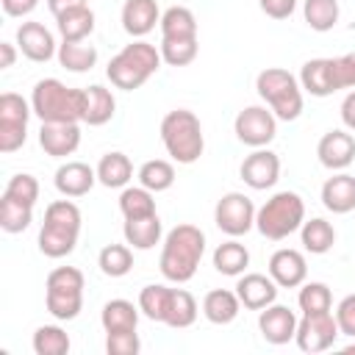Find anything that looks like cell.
<instances>
[{"instance_id":"1","label":"cell","mask_w":355,"mask_h":355,"mask_svg":"<svg viewBox=\"0 0 355 355\" xmlns=\"http://www.w3.org/2000/svg\"><path fill=\"white\" fill-rule=\"evenodd\" d=\"M205 252V233L197 225H178L166 233L161 250V275L172 283H186L194 277Z\"/></svg>"},{"instance_id":"2","label":"cell","mask_w":355,"mask_h":355,"mask_svg":"<svg viewBox=\"0 0 355 355\" xmlns=\"http://www.w3.org/2000/svg\"><path fill=\"white\" fill-rule=\"evenodd\" d=\"M161 50H155V44L150 42H130L125 44L105 67V75L108 80L122 89V92H133L139 86H144L161 67Z\"/></svg>"},{"instance_id":"3","label":"cell","mask_w":355,"mask_h":355,"mask_svg":"<svg viewBox=\"0 0 355 355\" xmlns=\"http://www.w3.org/2000/svg\"><path fill=\"white\" fill-rule=\"evenodd\" d=\"M31 108L42 122H83V89L44 78L33 86Z\"/></svg>"},{"instance_id":"4","label":"cell","mask_w":355,"mask_h":355,"mask_svg":"<svg viewBox=\"0 0 355 355\" xmlns=\"http://www.w3.org/2000/svg\"><path fill=\"white\" fill-rule=\"evenodd\" d=\"M161 141L172 161L178 164H194L202 150H205V136L202 125L194 111L189 108H175L161 119Z\"/></svg>"},{"instance_id":"5","label":"cell","mask_w":355,"mask_h":355,"mask_svg":"<svg viewBox=\"0 0 355 355\" xmlns=\"http://www.w3.org/2000/svg\"><path fill=\"white\" fill-rule=\"evenodd\" d=\"M305 222V202L297 191H277L255 211V227L261 236L280 241L300 230Z\"/></svg>"},{"instance_id":"6","label":"cell","mask_w":355,"mask_h":355,"mask_svg":"<svg viewBox=\"0 0 355 355\" xmlns=\"http://www.w3.org/2000/svg\"><path fill=\"white\" fill-rule=\"evenodd\" d=\"M255 89H258L261 100L272 108V114L277 119L291 122V119H297L302 114V89H300L297 78L288 69L266 67L263 72H258Z\"/></svg>"},{"instance_id":"7","label":"cell","mask_w":355,"mask_h":355,"mask_svg":"<svg viewBox=\"0 0 355 355\" xmlns=\"http://www.w3.org/2000/svg\"><path fill=\"white\" fill-rule=\"evenodd\" d=\"M44 305L47 311L61 319V322H69L80 313L83 308V272L75 269V266H58L47 275V283H44Z\"/></svg>"},{"instance_id":"8","label":"cell","mask_w":355,"mask_h":355,"mask_svg":"<svg viewBox=\"0 0 355 355\" xmlns=\"http://www.w3.org/2000/svg\"><path fill=\"white\" fill-rule=\"evenodd\" d=\"M31 114H33V108L17 92L0 94V150L3 153H14L25 144Z\"/></svg>"},{"instance_id":"9","label":"cell","mask_w":355,"mask_h":355,"mask_svg":"<svg viewBox=\"0 0 355 355\" xmlns=\"http://www.w3.org/2000/svg\"><path fill=\"white\" fill-rule=\"evenodd\" d=\"M341 336L336 313L324 311V313H302V319L297 322V333L294 341L302 352H324L336 344V338Z\"/></svg>"},{"instance_id":"10","label":"cell","mask_w":355,"mask_h":355,"mask_svg":"<svg viewBox=\"0 0 355 355\" xmlns=\"http://www.w3.org/2000/svg\"><path fill=\"white\" fill-rule=\"evenodd\" d=\"M214 222H216V227L222 230V233H227V236H244V233H250L252 230V225H255V205H252V200L247 197V194H241V191H227L219 202H216V208H214Z\"/></svg>"},{"instance_id":"11","label":"cell","mask_w":355,"mask_h":355,"mask_svg":"<svg viewBox=\"0 0 355 355\" xmlns=\"http://www.w3.org/2000/svg\"><path fill=\"white\" fill-rule=\"evenodd\" d=\"M236 139L247 147H266L277 133V116L263 105H247L233 122Z\"/></svg>"},{"instance_id":"12","label":"cell","mask_w":355,"mask_h":355,"mask_svg":"<svg viewBox=\"0 0 355 355\" xmlns=\"http://www.w3.org/2000/svg\"><path fill=\"white\" fill-rule=\"evenodd\" d=\"M241 180L255 189V191H263V189H272L280 178V158L272 153V150H263V147H255V153H250L244 161H241V169H239Z\"/></svg>"},{"instance_id":"13","label":"cell","mask_w":355,"mask_h":355,"mask_svg":"<svg viewBox=\"0 0 355 355\" xmlns=\"http://www.w3.org/2000/svg\"><path fill=\"white\" fill-rule=\"evenodd\" d=\"M300 86L313 97H327V94L338 92L341 83H338L336 58H311V61H305L302 72H300Z\"/></svg>"},{"instance_id":"14","label":"cell","mask_w":355,"mask_h":355,"mask_svg":"<svg viewBox=\"0 0 355 355\" xmlns=\"http://www.w3.org/2000/svg\"><path fill=\"white\" fill-rule=\"evenodd\" d=\"M39 144L53 158H67L80 144V128L78 122H42L39 128Z\"/></svg>"},{"instance_id":"15","label":"cell","mask_w":355,"mask_h":355,"mask_svg":"<svg viewBox=\"0 0 355 355\" xmlns=\"http://www.w3.org/2000/svg\"><path fill=\"white\" fill-rule=\"evenodd\" d=\"M258 330H261L263 341H269V344H275V347L288 344V341L294 338V333H297V316H294L291 308L272 302V305H266V308L261 311V316H258Z\"/></svg>"},{"instance_id":"16","label":"cell","mask_w":355,"mask_h":355,"mask_svg":"<svg viewBox=\"0 0 355 355\" xmlns=\"http://www.w3.org/2000/svg\"><path fill=\"white\" fill-rule=\"evenodd\" d=\"M269 275H272V280L280 288H297V286H302L305 283V275H308L305 255L300 250H291V247L277 250L269 258Z\"/></svg>"},{"instance_id":"17","label":"cell","mask_w":355,"mask_h":355,"mask_svg":"<svg viewBox=\"0 0 355 355\" xmlns=\"http://www.w3.org/2000/svg\"><path fill=\"white\" fill-rule=\"evenodd\" d=\"M316 155L322 161V166L338 172V169H347L352 161H355V139L352 133L347 130H330L319 139L316 144Z\"/></svg>"},{"instance_id":"18","label":"cell","mask_w":355,"mask_h":355,"mask_svg":"<svg viewBox=\"0 0 355 355\" xmlns=\"http://www.w3.org/2000/svg\"><path fill=\"white\" fill-rule=\"evenodd\" d=\"M17 47L31 61H50L55 55V39L42 22H22L17 28Z\"/></svg>"},{"instance_id":"19","label":"cell","mask_w":355,"mask_h":355,"mask_svg":"<svg viewBox=\"0 0 355 355\" xmlns=\"http://www.w3.org/2000/svg\"><path fill=\"white\" fill-rule=\"evenodd\" d=\"M236 294L241 300L244 308L250 311H263L266 305H272L277 300V283L272 280V275H258V272H250L244 277H239L236 283Z\"/></svg>"},{"instance_id":"20","label":"cell","mask_w":355,"mask_h":355,"mask_svg":"<svg viewBox=\"0 0 355 355\" xmlns=\"http://www.w3.org/2000/svg\"><path fill=\"white\" fill-rule=\"evenodd\" d=\"M97 180V169H92L83 161H67L55 169V189L64 197H83L92 191Z\"/></svg>"},{"instance_id":"21","label":"cell","mask_w":355,"mask_h":355,"mask_svg":"<svg viewBox=\"0 0 355 355\" xmlns=\"http://www.w3.org/2000/svg\"><path fill=\"white\" fill-rule=\"evenodd\" d=\"M322 205L333 214H349L355 211V178L347 172H338L324 180L322 186Z\"/></svg>"},{"instance_id":"22","label":"cell","mask_w":355,"mask_h":355,"mask_svg":"<svg viewBox=\"0 0 355 355\" xmlns=\"http://www.w3.org/2000/svg\"><path fill=\"white\" fill-rule=\"evenodd\" d=\"M155 22H161L155 0H125L122 6V28L130 36H147Z\"/></svg>"},{"instance_id":"23","label":"cell","mask_w":355,"mask_h":355,"mask_svg":"<svg viewBox=\"0 0 355 355\" xmlns=\"http://www.w3.org/2000/svg\"><path fill=\"white\" fill-rule=\"evenodd\" d=\"M55 28L64 42H86V36L94 31V11L89 6L67 8L55 14Z\"/></svg>"},{"instance_id":"24","label":"cell","mask_w":355,"mask_h":355,"mask_svg":"<svg viewBox=\"0 0 355 355\" xmlns=\"http://www.w3.org/2000/svg\"><path fill=\"white\" fill-rule=\"evenodd\" d=\"M116 111V100L111 94V89L94 83L89 89H83V122L86 125H105Z\"/></svg>"},{"instance_id":"25","label":"cell","mask_w":355,"mask_h":355,"mask_svg":"<svg viewBox=\"0 0 355 355\" xmlns=\"http://www.w3.org/2000/svg\"><path fill=\"white\" fill-rule=\"evenodd\" d=\"M241 311V300L236 291L227 288H214L202 300V313L211 324H230Z\"/></svg>"},{"instance_id":"26","label":"cell","mask_w":355,"mask_h":355,"mask_svg":"<svg viewBox=\"0 0 355 355\" xmlns=\"http://www.w3.org/2000/svg\"><path fill=\"white\" fill-rule=\"evenodd\" d=\"M122 233L133 250H153L161 241V219L158 214L141 216V219H125Z\"/></svg>"},{"instance_id":"27","label":"cell","mask_w":355,"mask_h":355,"mask_svg":"<svg viewBox=\"0 0 355 355\" xmlns=\"http://www.w3.org/2000/svg\"><path fill=\"white\" fill-rule=\"evenodd\" d=\"M133 178V164L125 153H105L97 164V180L105 189H122Z\"/></svg>"},{"instance_id":"28","label":"cell","mask_w":355,"mask_h":355,"mask_svg":"<svg viewBox=\"0 0 355 355\" xmlns=\"http://www.w3.org/2000/svg\"><path fill=\"white\" fill-rule=\"evenodd\" d=\"M161 39H197V19L186 6H172L161 14Z\"/></svg>"},{"instance_id":"29","label":"cell","mask_w":355,"mask_h":355,"mask_svg":"<svg viewBox=\"0 0 355 355\" xmlns=\"http://www.w3.org/2000/svg\"><path fill=\"white\" fill-rule=\"evenodd\" d=\"M247 266H250V252L241 241L230 239L214 250V269L216 272H222L227 277H239V275H244Z\"/></svg>"},{"instance_id":"30","label":"cell","mask_w":355,"mask_h":355,"mask_svg":"<svg viewBox=\"0 0 355 355\" xmlns=\"http://www.w3.org/2000/svg\"><path fill=\"white\" fill-rule=\"evenodd\" d=\"M300 236H302V247H305L308 252H313V255H324V252L336 244V230H333V225H330L327 219H322V216H313V219L302 222Z\"/></svg>"},{"instance_id":"31","label":"cell","mask_w":355,"mask_h":355,"mask_svg":"<svg viewBox=\"0 0 355 355\" xmlns=\"http://www.w3.org/2000/svg\"><path fill=\"white\" fill-rule=\"evenodd\" d=\"M100 322L105 327V333H119V330H136L139 324V311L133 302L128 300H111L103 305Z\"/></svg>"},{"instance_id":"32","label":"cell","mask_w":355,"mask_h":355,"mask_svg":"<svg viewBox=\"0 0 355 355\" xmlns=\"http://www.w3.org/2000/svg\"><path fill=\"white\" fill-rule=\"evenodd\" d=\"M58 64L69 72H89L97 64V50L94 44H86V42H61Z\"/></svg>"},{"instance_id":"33","label":"cell","mask_w":355,"mask_h":355,"mask_svg":"<svg viewBox=\"0 0 355 355\" xmlns=\"http://www.w3.org/2000/svg\"><path fill=\"white\" fill-rule=\"evenodd\" d=\"M172 291L175 288H166L161 283H153V286H144L139 291V311L153 319V322H166V313H169V302H172Z\"/></svg>"},{"instance_id":"34","label":"cell","mask_w":355,"mask_h":355,"mask_svg":"<svg viewBox=\"0 0 355 355\" xmlns=\"http://www.w3.org/2000/svg\"><path fill=\"white\" fill-rule=\"evenodd\" d=\"M44 227H55L64 233H80V208L69 200H55L44 211Z\"/></svg>"},{"instance_id":"35","label":"cell","mask_w":355,"mask_h":355,"mask_svg":"<svg viewBox=\"0 0 355 355\" xmlns=\"http://www.w3.org/2000/svg\"><path fill=\"white\" fill-rule=\"evenodd\" d=\"M97 266L105 277H125L133 269V252L125 244H105L100 250Z\"/></svg>"},{"instance_id":"36","label":"cell","mask_w":355,"mask_h":355,"mask_svg":"<svg viewBox=\"0 0 355 355\" xmlns=\"http://www.w3.org/2000/svg\"><path fill=\"white\" fill-rule=\"evenodd\" d=\"M139 183L144 189H150L153 194L158 191H166L172 183H175V166L164 158H153V161H144L141 169H139Z\"/></svg>"},{"instance_id":"37","label":"cell","mask_w":355,"mask_h":355,"mask_svg":"<svg viewBox=\"0 0 355 355\" xmlns=\"http://www.w3.org/2000/svg\"><path fill=\"white\" fill-rule=\"evenodd\" d=\"M119 211L125 219H141V216H153L155 214V200H153V191L144 189V186H133V189H125L119 194Z\"/></svg>"},{"instance_id":"38","label":"cell","mask_w":355,"mask_h":355,"mask_svg":"<svg viewBox=\"0 0 355 355\" xmlns=\"http://www.w3.org/2000/svg\"><path fill=\"white\" fill-rule=\"evenodd\" d=\"M33 222V205L17 202L11 197H0V227L6 233H22Z\"/></svg>"},{"instance_id":"39","label":"cell","mask_w":355,"mask_h":355,"mask_svg":"<svg viewBox=\"0 0 355 355\" xmlns=\"http://www.w3.org/2000/svg\"><path fill=\"white\" fill-rule=\"evenodd\" d=\"M33 352L36 355H67L69 336L58 324H42L33 333Z\"/></svg>"},{"instance_id":"40","label":"cell","mask_w":355,"mask_h":355,"mask_svg":"<svg viewBox=\"0 0 355 355\" xmlns=\"http://www.w3.org/2000/svg\"><path fill=\"white\" fill-rule=\"evenodd\" d=\"M302 14L313 31H333V25L338 22V0H305Z\"/></svg>"},{"instance_id":"41","label":"cell","mask_w":355,"mask_h":355,"mask_svg":"<svg viewBox=\"0 0 355 355\" xmlns=\"http://www.w3.org/2000/svg\"><path fill=\"white\" fill-rule=\"evenodd\" d=\"M197 319V300L186 291V288H175L172 291V302H169V313H166V322L169 327H189L194 324Z\"/></svg>"},{"instance_id":"42","label":"cell","mask_w":355,"mask_h":355,"mask_svg":"<svg viewBox=\"0 0 355 355\" xmlns=\"http://www.w3.org/2000/svg\"><path fill=\"white\" fill-rule=\"evenodd\" d=\"M302 313H324L333 308V294H330V286L327 283H319V280H311L300 288V297H297Z\"/></svg>"},{"instance_id":"43","label":"cell","mask_w":355,"mask_h":355,"mask_svg":"<svg viewBox=\"0 0 355 355\" xmlns=\"http://www.w3.org/2000/svg\"><path fill=\"white\" fill-rule=\"evenodd\" d=\"M78 244V236L75 233H64V230H55V227H44L39 230V250L47 255V258H64L75 250Z\"/></svg>"},{"instance_id":"44","label":"cell","mask_w":355,"mask_h":355,"mask_svg":"<svg viewBox=\"0 0 355 355\" xmlns=\"http://www.w3.org/2000/svg\"><path fill=\"white\" fill-rule=\"evenodd\" d=\"M197 39H161V58L169 67H186L197 58Z\"/></svg>"},{"instance_id":"45","label":"cell","mask_w":355,"mask_h":355,"mask_svg":"<svg viewBox=\"0 0 355 355\" xmlns=\"http://www.w3.org/2000/svg\"><path fill=\"white\" fill-rule=\"evenodd\" d=\"M3 194L11 197V200H17V202L36 205V200H39V180L33 175H28V172H19V175H14L8 180V186H6Z\"/></svg>"},{"instance_id":"46","label":"cell","mask_w":355,"mask_h":355,"mask_svg":"<svg viewBox=\"0 0 355 355\" xmlns=\"http://www.w3.org/2000/svg\"><path fill=\"white\" fill-rule=\"evenodd\" d=\"M141 349V341L136 330H119V333H105V352L108 355H136Z\"/></svg>"},{"instance_id":"47","label":"cell","mask_w":355,"mask_h":355,"mask_svg":"<svg viewBox=\"0 0 355 355\" xmlns=\"http://www.w3.org/2000/svg\"><path fill=\"white\" fill-rule=\"evenodd\" d=\"M336 322H338V330L349 338H355V294H347L338 308H336Z\"/></svg>"},{"instance_id":"48","label":"cell","mask_w":355,"mask_h":355,"mask_svg":"<svg viewBox=\"0 0 355 355\" xmlns=\"http://www.w3.org/2000/svg\"><path fill=\"white\" fill-rule=\"evenodd\" d=\"M258 6L272 19H288L297 8V0H258Z\"/></svg>"},{"instance_id":"49","label":"cell","mask_w":355,"mask_h":355,"mask_svg":"<svg viewBox=\"0 0 355 355\" xmlns=\"http://www.w3.org/2000/svg\"><path fill=\"white\" fill-rule=\"evenodd\" d=\"M336 69H338V83H341V89H355V53L338 55V58H336Z\"/></svg>"},{"instance_id":"50","label":"cell","mask_w":355,"mask_h":355,"mask_svg":"<svg viewBox=\"0 0 355 355\" xmlns=\"http://www.w3.org/2000/svg\"><path fill=\"white\" fill-rule=\"evenodd\" d=\"M36 3L39 0H3V11L8 17H25V14H31L36 8Z\"/></svg>"},{"instance_id":"51","label":"cell","mask_w":355,"mask_h":355,"mask_svg":"<svg viewBox=\"0 0 355 355\" xmlns=\"http://www.w3.org/2000/svg\"><path fill=\"white\" fill-rule=\"evenodd\" d=\"M341 119H344V125L349 128V130H355V89L344 97V103H341Z\"/></svg>"},{"instance_id":"52","label":"cell","mask_w":355,"mask_h":355,"mask_svg":"<svg viewBox=\"0 0 355 355\" xmlns=\"http://www.w3.org/2000/svg\"><path fill=\"white\" fill-rule=\"evenodd\" d=\"M75 6H86V0H47V8L53 11V17L67 8H75Z\"/></svg>"},{"instance_id":"53","label":"cell","mask_w":355,"mask_h":355,"mask_svg":"<svg viewBox=\"0 0 355 355\" xmlns=\"http://www.w3.org/2000/svg\"><path fill=\"white\" fill-rule=\"evenodd\" d=\"M0 53H3V61H0V67H3V69L14 67V58H17V50H14V44H11V42H3V44H0Z\"/></svg>"},{"instance_id":"54","label":"cell","mask_w":355,"mask_h":355,"mask_svg":"<svg viewBox=\"0 0 355 355\" xmlns=\"http://www.w3.org/2000/svg\"><path fill=\"white\" fill-rule=\"evenodd\" d=\"M344 352H355V344H349V347H344Z\"/></svg>"}]
</instances>
